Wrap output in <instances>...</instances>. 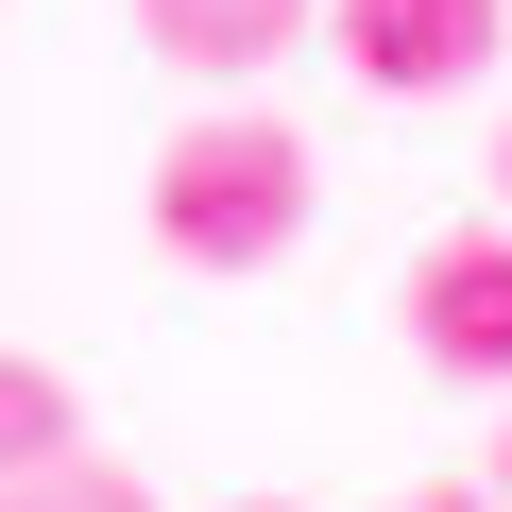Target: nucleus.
Listing matches in <instances>:
<instances>
[{
	"mask_svg": "<svg viewBox=\"0 0 512 512\" xmlns=\"http://www.w3.org/2000/svg\"><path fill=\"white\" fill-rule=\"evenodd\" d=\"M308 239V137L274 103H205L171 154H154V256L171 274H274V256Z\"/></svg>",
	"mask_w": 512,
	"mask_h": 512,
	"instance_id": "obj_1",
	"label": "nucleus"
},
{
	"mask_svg": "<svg viewBox=\"0 0 512 512\" xmlns=\"http://www.w3.org/2000/svg\"><path fill=\"white\" fill-rule=\"evenodd\" d=\"M410 359L461 393H512V222H444L410 256Z\"/></svg>",
	"mask_w": 512,
	"mask_h": 512,
	"instance_id": "obj_2",
	"label": "nucleus"
},
{
	"mask_svg": "<svg viewBox=\"0 0 512 512\" xmlns=\"http://www.w3.org/2000/svg\"><path fill=\"white\" fill-rule=\"evenodd\" d=\"M495 35H512V0H325V52H342L376 103H444V86H478Z\"/></svg>",
	"mask_w": 512,
	"mask_h": 512,
	"instance_id": "obj_3",
	"label": "nucleus"
},
{
	"mask_svg": "<svg viewBox=\"0 0 512 512\" xmlns=\"http://www.w3.org/2000/svg\"><path fill=\"white\" fill-rule=\"evenodd\" d=\"M137 35H154L188 86H256L291 35H325V0H137Z\"/></svg>",
	"mask_w": 512,
	"mask_h": 512,
	"instance_id": "obj_4",
	"label": "nucleus"
},
{
	"mask_svg": "<svg viewBox=\"0 0 512 512\" xmlns=\"http://www.w3.org/2000/svg\"><path fill=\"white\" fill-rule=\"evenodd\" d=\"M52 461H86V410H69V376H52V359H0V512H18Z\"/></svg>",
	"mask_w": 512,
	"mask_h": 512,
	"instance_id": "obj_5",
	"label": "nucleus"
},
{
	"mask_svg": "<svg viewBox=\"0 0 512 512\" xmlns=\"http://www.w3.org/2000/svg\"><path fill=\"white\" fill-rule=\"evenodd\" d=\"M18 512H154V478H137V461H103V444H86V461H52V478H35V495H18Z\"/></svg>",
	"mask_w": 512,
	"mask_h": 512,
	"instance_id": "obj_6",
	"label": "nucleus"
},
{
	"mask_svg": "<svg viewBox=\"0 0 512 512\" xmlns=\"http://www.w3.org/2000/svg\"><path fill=\"white\" fill-rule=\"evenodd\" d=\"M495 222H512V120H495Z\"/></svg>",
	"mask_w": 512,
	"mask_h": 512,
	"instance_id": "obj_7",
	"label": "nucleus"
},
{
	"mask_svg": "<svg viewBox=\"0 0 512 512\" xmlns=\"http://www.w3.org/2000/svg\"><path fill=\"white\" fill-rule=\"evenodd\" d=\"M410 512H495V495H410Z\"/></svg>",
	"mask_w": 512,
	"mask_h": 512,
	"instance_id": "obj_8",
	"label": "nucleus"
},
{
	"mask_svg": "<svg viewBox=\"0 0 512 512\" xmlns=\"http://www.w3.org/2000/svg\"><path fill=\"white\" fill-rule=\"evenodd\" d=\"M222 512H291V495H222Z\"/></svg>",
	"mask_w": 512,
	"mask_h": 512,
	"instance_id": "obj_9",
	"label": "nucleus"
},
{
	"mask_svg": "<svg viewBox=\"0 0 512 512\" xmlns=\"http://www.w3.org/2000/svg\"><path fill=\"white\" fill-rule=\"evenodd\" d=\"M495 512H512V444H495Z\"/></svg>",
	"mask_w": 512,
	"mask_h": 512,
	"instance_id": "obj_10",
	"label": "nucleus"
}]
</instances>
